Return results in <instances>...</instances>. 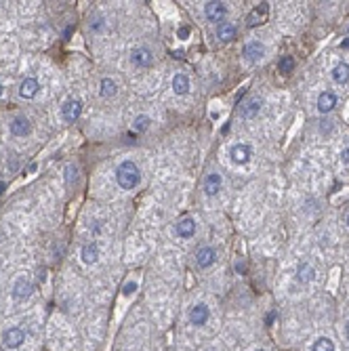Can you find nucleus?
Here are the masks:
<instances>
[{
  "instance_id": "obj_28",
  "label": "nucleus",
  "mask_w": 349,
  "mask_h": 351,
  "mask_svg": "<svg viewBox=\"0 0 349 351\" xmlns=\"http://www.w3.org/2000/svg\"><path fill=\"white\" fill-rule=\"evenodd\" d=\"M135 288H137V284H135V282H129L127 286H124V294H132V292H135Z\"/></svg>"
},
{
  "instance_id": "obj_36",
  "label": "nucleus",
  "mask_w": 349,
  "mask_h": 351,
  "mask_svg": "<svg viewBox=\"0 0 349 351\" xmlns=\"http://www.w3.org/2000/svg\"><path fill=\"white\" fill-rule=\"evenodd\" d=\"M347 225H349V215H347Z\"/></svg>"
},
{
  "instance_id": "obj_24",
  "label": "nucleus",
  "mask_w": 349,
  "mask_h": 351,
  "mask_svg": "<svg viewBox=\"0 0 349 351\" xmlns=\"http://www.w3.org/2000/svg\"><path fill=\"white\" fill-rule=\"evenodd\" d=\"M116 95V82L111 78H103L101 80V97H111Z\"/></svg>"
},
{
  "instance_id": "obj_23",
  "label": "nucleus",
  "mask_w": 349,
  "mask_h": 351,
  "mask_svg": "<svg viewBox=\"0 0 349 351\" xmlns=\"http://www.w3.org/2000/svg\"><path fill=\"white\" fill-rule=\"evenodd\" d=\"M311 351H334V343L330 339H326V336H320V339L313 343Z\"/></svg>"
},
{
  "instance_id": "obj_20",
  "label": "nucleus",
  "mask_w": 349,
  "mask_h": 351,
  "mask_svg": "<svg viewBox=\"0 0 349 351\" xmlns=\"http://www.w3.org/2000/svg\"><path fill=\"white\" fill-rule=\"evenodd\" d=\"M217 38L221 42H229V40H234L236 38V27L232 23H221L217 27Z\"/></svg>"
},
{
  "instance_id": "obj_15",
  "label": "nucleus",
  "mask_w": 349,
  "mask_h": 351,
  "mask_svg": "<svg viewBox=\"0 0 349 351\" xmlns=\"http://www.w3.org/2000/svg\"><path fill=\"white\" fill-rule=\"evenodd\" d=\"M11 132H13L15 137L27 135V132H30V120H27V118H23V116H17L15 120L11 122Z\"/></svg>"
},
{
  "instance_id": "obj_27",
  "label": "nucleus",
  "mask_w": 349,
  "mask_h": 351,
  "mask_svg": "<svg viewBox=\"0 0 349 351\" xmlns=\"http://www.w3.org/2000/svg\"><path fill=\"white\" fill-rule=\"evenodd\" d=\"M78 168H76L74 164H67L65 166V179H67V183H72V181H76V177H78Z\"/></svg>"
},
{
  "instance_id": "obj_32",
  "label": "nucleus",
  "mask_w": 349,
  "mask_h": 351,
  "mask_svg": "<svg viewBox=\"0 0 349 351\" xmlns=\"http://www.w3.org/2000/svg\"><path fill=\"white\" fill-rule=\"evenodd\" d=\"M341 46H345V48H349V38H347V40H343V42H341Z\"/></svg>"
},
{
  "instance_id": "obj_22",
  "label": "nucleus",
  "mask_w": 349,
  "mask_h": 351,
  "mask_svg": "<svg viewBox=\"0 0 349 351\" xmlns=\"http://www.w3.org/2000/svg\"><path fill=\"white\" fill-rule=\"evenodd\" d=\"M297 280H299V282H301V284H309L311 280H313V267H311V265H307V263L299 265Z\"/></svg>"
},
{
  "instance_id": "obj_17",
  "label": "nucleus",
  "mask_w": 349,
  "mask_h": 351,
  "mask_svg": "<svg viewBox=\"0 0 349 351\" xmlns=\"http://www.w3.org/2000/svg\"><path fill=\"white\" fill-rule=\"evenodd\" d=\"M173 90L177 95H187V90H190V78H187L185 74H177L173 78Z\"/></svg>"
},
{
  "instance_id": "obj_13",
  "label": "nucleus",
  "mask_w": 349,
  "mask_h": 351,
  "mask_svg": "<svg viewBox=\"0 0 349 351\" xmlns=\"http://www.w3.org/2000/svg\"><path fill=\"white\" fill-rule=\"evenodd\" d=\"M334 105H337V95L330 93V90H324V93H320L318 97V110L326 114V111H330Z\"/></svg>"
},
{
  "instance_id": "obj_8",
  "label": "nucleus",
  "mask_w": 349,
  "mask_h": 351,
  "mask_svg": "<svg viewBox=\"0 0 349 351\" xmlns=\"http://www.w3.org/2000/svg\"><path fill=\"white\" fill-rule=\"evenodd\" d=\"M32 294V282L27 278H17L15 286H13V297L17 301H23Z\"/></svg>"
},
{
  "instance_id": "obj_12",
  "label": "nucleus",
  "mask_w": 349,
  "mask_h": 351,
  "mask_svg": "<svg viewBox=\"0 0 349 351\" xmlns=\"http://www.w3.org/2000/svg\"><path fill=\"white\" fill-rule=\"evenodd\" d=\"M208 307L206 305H196V307H192V311H190V320H192V324L194 326H202V324H206L208 322Z\"/></svg>"
},
{
  "instance_id": "obj_6",
  "label": "nucleus",
  "mask_w": 349,
  "mask_h": 351,
  "mask_svg": "<svg viewBox=\"0 0 349 351\" xmlns=\"http://www.w3.org/2000/svg\"><path fill=\"white\" fill-rule=\"evenodd\" d=\"M229 156H232V160L236 164H246L250 160V156H253V150H250V145H246V143H238V145L232 147Z\"/></svg>"
},
{
  "instance_id": "obj_9",
  "label": "nucleus",
  "mask_w": 349,
  "mask_h": 351,
  "mask_svg": "<svg viewBox=\"0 0 349 351\" xmlns=\"http://www.w3.org/2000/svg\"><path fill=\"white\" fill-rule=\"evenodd\" d=\"M174 231H177V236H181V238H192L196 234V221H194L192 217H183V219L174 225Z\"/></svg>"
},
{
  "instance_id": "obj_25",
  "label": "nucleus",
  "mask_w": 349,
  "mask_h": 351,
  "mask_svg": "<svg viewBox=\"0 0 349 351\" xmlns=\"http://www.w3.org/2000/svg\"><path fill=\"white\" fill-rule=\"evenodd\" d=\"M150 118L148 116H137L135 118V131H139V132H143V131H148V126H150Z\"/></svg>"
},
{
  "instance_id": "obj_19",
  "label": "nucleus",
  "mask_w": 349,
  "mask_h": 351,
  "mask_svg": "<svg viewBox=\"0 0 349 351\" xmlns=\"http://www.w3.org/2000/svg\"><path fill=\"white\" fill-rule=\"evenodd\" d=\"M97 259H99V248H97V244H85L82 246V261L87 265L95 263Z\"/></svg>"
},
{
  "instance_id": "obj_31",
  "label": "nucleus",
  "mask_w": 349,
  "mask_h": 351,
  "mask_svg": "<svg viewBox=\"0 0 349 351\" xmlns=\"http://www.w3.org/2000/svg\"><path fill=\"white\" fill-rule=\"evenodd\" d=\"M236 269H238V271H244V269H246V265H244V263H236Z\"/></svg>"
},
{
  "instance_id": "obj_2",
  "label": "nucleus",
  "mask_w": 349,
  "mask_h": 351,
  "mask_svg": "<svg viewBox=\"0 0 349 351\" xmlns=\"http://www.w3.org/2000/svg\"><path fill=\"white\" fill-rule=\"evenodd\" d=\"M204 13H206L208 21L219 23V21H223V19H225V15H227V6L223 4V2H219V0H213V2H206Z\"/></svg>"
},
{
  "instance_id": "obj_7",
  "label": "nucleus",
  "mask_w": 349,
  "mask_h": 351,
  "mask_svg": "<svg viewBox=\"0 0 349 351\" xmlns=\"http://www.w3.org/2000/svg\"><path fill=\"white\" fill-rule=\"evenodd\" d=\"M80 111H82V103L78 99H67L64 103V110H61V114H64V118L67 122H74V120H78V116H80Z\"/></svg>"
},
{
  "instance_id": "obj_16",
  "label": "nucleus",
  "mask_w": 349,
  "mask_h": 351,
  "mask_svg": "<svg viewBox=\"0 0 349 351\" xmlns=\"http://www.w3.org/2000/svg\"><path fill=\"white\" fill-rule=\"evenodd\" d=\"M219 189H221V177L217 173H211L204 179V194L206 196H215V194H219Z\"/></svg>"
},
{
  "instance_id": "obj_4",
  "label": "nucleus",
  "mask_w": 349,
  "mask_h": 351,
  "mask_svg": "<svg viewBox=\"0 0 349 351\" xmlns=\"http://www.w3.org/2000/svg\"><path fill=\"white\" fill-rule=\"evenodd\" d=\"M267 13H269V6H267V2L259 4V6H257V9H253V11H250V15H248L246 25H248V27H257V25L265 23V21H267Z\"/></svg>"
},
{
  "instance_id": "obj_1",
  "label": "nucleus",
  "mask_w": 349,
  "mask_h": 351,
  "mask_svg": "<svg viewBox=\"0 0 349 351\" xmlns=\"http://www.w3.org/2000/svg\"><path fill=\"white\" fill-rule=\"evenodd\" d=\"M116 181L122 189H135L141 181V171L132 160H124V162L116 168Z\"/></svg>"
},
{
  "instance_id": "obj_21",
  "label": "nucleus",
  "mask_w": 349,
  "mask_h": 351,
  "mask_svg": "<svg viewBox=\"0 0 349 351\" xmlns=\"http://www.w3.org/2000/svg\"><path fill=\"white\" fill-rule=\"evenodd\" d=\"M332 80L339 82V84H343V82L349 80V66L347 63H339V66L332 69Z\"/></svg>"
},
{
  "instance_id": "obj_35",
  "label": "nucleus",
  "mask_w": 349,
  "mask_h": 351,
  "mask_svg": "<svg viewBox=\"0 0 349 351\" xmlns=\"http://www.w3.org/2000/svg\"><path fill=\"white\" fill-rule=\"evenodd\" d=\"M347 336H349V322H347Z\"/></svg>"
},
{
  "instance_id": "obj_29",
  "label": "nucleus",
  "mask_w": 349,
  "mask_h": 351,
  "mask_svg": "<svg viewBox=\"0 0 349 351\" xmlns=\"http://www.w3.org/2000/svg\"><path fill=\"white\" fill-rule=\"evenodd\" d=\"M179 36H181V38H187V36H190V27H181V30H179Z\"/></svg>"
},
{
  "instance_id": "obj_33",
  "label": "nucleus",
  "mask_w": 349,
  "mask_h": 351,
  "mask_svg": "<svg viewBox=\"0 0 349 351\" xmlns=\"http://www.w3.org/2000/svg\"><path fill=\"white\" fill-rule=\"evenodd\" d=\"M2 192H4V183H2V181H0V194H2Z\"/></svg>"
},
{
  "instance_id": "obj_34",
  "label": "nucleus",
  "mask_w": 349,
  "mask_h": 351,
  "mask_svg": "<svg viewBox=\"0 0 349 351\" xmlns=\"http://www.w3.org/2000/svg\"><path fill=\"white\" fill-rule=\"evenodd\" d=\"M0 97H2V84H0Z\"/></svg>"
},
{
  "instance_id": "obj_3",
  "label": "nucleus",
  "mask_w": 349,
  "mask_h": 351,
  "mask_svg": "<svg viewBox=\"0 0 349 351\" xmlns=\"http://www.w3.org/2000/svg\"><path fill=\"white\" fill-rule=\"evenodd\" d=\"M23 339H25V332L22 330V328H6L4 334H2L4 345H6V347H11V349H15V347L22 345Z\"/></svg>"
},
{
  "instance_id": "obj_14",
  "label": "nucleus",
  "mask_w": 349,
  "mask_h": 351,
  "mask_svg": "<svg viewBox=\"0 0 349 351\" xmlns=\"http://www.w3.org/2000/svg\"><path fill=\"white\" fill-rule=\"evenodd\" d=\"M263 53H265V46L261 44V42H248L246 46H244V57H246L248 61H257V59H261L263 57Z\"/></svg>"
},
{
  "instance_id": "obj_30",
  "label": "nucleus",
  "mask_w": 349,
  "mask_h": 351,
  "mask_svg": "<svg viewBox=\"0 0 349 351\" xmlns=\"http://www.w3.org/2000/svg\"><path fill=\"white\" fill-rule=\"evenodd\" d=\"M341 158H343V162H349V147H347L343 154H341Z\"/></svg>"
},
{
  "instance_id": "obj_11",
  "label": "nucleus",
  "mask_w": 349,
  "mask_h": 351,
  "mask_svg": "<svg viewBox=\"0 0 349 351\" xmlns=\"http://www.w3.org/2000/svg\"><path fill=\"white\" fill-rule=\"evenodd\" d=\"M131 57H132V63L139 67H148L153 63V55H152L150 48H135Z\"/></svg>"
},
{
  "instance_id": "obj_26",
  "label": "nucleus",
  "mask_w": 349,
  "mask_h": 351,
  "mask_svg": "<svg viewBox=\"0 0 349 351\" xmlns=\"http://www.w3.org/2000/svg\"><path fill=\"white\" fill-rule=\"evenodd\" d=\"M278 67H280V72L288 74V72H292V67H295V61H292V57H282L280 63H278Z\"/></svg>"
},
{
  "instance_id": "obj_5",
  "label": "nucleus",
  "mask_w": 349,
  "mask_h": 351,
  "mask_svg": "<svg viewBox=\"0 0 349 351\" xmlns=\"http://www.w3.org/2000/svg\"><path fill=\"white\" fill-rule=\"evenodd\" d=\"M215 259H217V252H215V248H211V246H202L196 252V263H198L200 269H208L215 263Z\"/></svg>"
},
{
  "instance_id": "obj_10",
  "label": "nucleus",
  "mask_w": 349,
  "mask_h": 351,
  "mask_svg": "<svg viewBox=\"0 0 349 351\" xmlns=\"http://www.w3.org/2000/svg\"><path fill=\"white\" fill-rule=\"evenodd\" d=\"M38 88H40V84L36 78H25L19 84V95H22L23 99H34V97L38 95Z\"/></svg>"
},
{
  "instance_id": "obj_18",
  "label": "nucleus",
  "mask_w": 349,
  "mask_h": 351,
  "mask_svg": "<svg viewBox=\"0 0 349 351\" xmlns=\"http://www.w3.org/2000/svg\"><path fill=\"white\" fill-rule=\"evenodd\" d=\"M259 110H261V99H250L248 103L242 105V118L250 120V118H255L259 114Z\"/></svg>"
}]
</instances>
